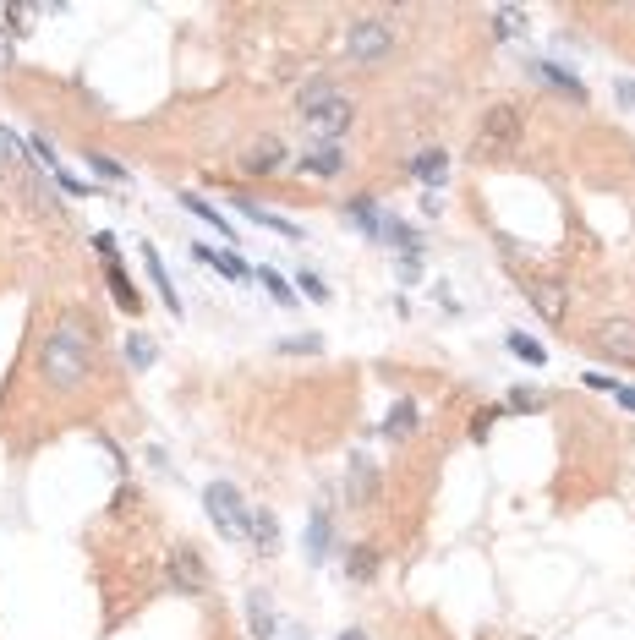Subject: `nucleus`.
<instances>
[{
	"label": "nucleus",
	"instance_id": "9",
	"mask_svg": "<svg viewBox=\"0 0 635 640\" xmlns=\"http://www.w3.org/2000/svg\"><path fill=\"white\" fill-rule=\"evenodd\" d=\"M187 252H192V258H198V263H209L214 274H225V279H247V274H252V263L241 258L236 247H225V252H219V247H209V241H192Z\"/></svg>",
	"mask_w": 635,
	"mask_h": 640
},
{
	"label": "nucleus",
	"instance_id": "21",
	"mask_svg": "<svg viewBox=\"0 0 635 640\" xmlns=\"http://www.w3.org/2000/svg\"><path fill=\"white\" fill-rule=\"evenodd\" d=\"M105 285H110V296H115V307H121V312H143V290L121 274V263H105Z\"/></svg>",
	"mask_w": 635,
	"mask_h": 640
},
{
	"label": "nucleus",
	"instance_id": "1",
	"mask_svg": "<svg viewBox=\"0 0 635 640\" xmlns=\"http://www.w3.org/2000/svg\"><path fill=\"white\" fill-rule=\"evenodd\" d=\"M88 372H94V334H88V323L77 318V312H66L39 345V378L50 383V389L72 394Z\"/></svg>",
	"mask_w": 635,
	"mask_h": 640
},
{
	"label": "nucleus",
	"instance_id": "18",
	"mask_svg": "<svg viewBox=\"0 0 635 640\" xmlns=\"http://www.w3.org/2000/svg\"><path fill=\"white\" fill-rule=\"evenodd\" d=\"M247 630H252V640H274V630H280V613L269 608L263 591H252V597H247Z\"/></svg>",
	"mask_w": 635,
	"mask_h": 640
},
{
	"label": "nucleus",
	"instance_id": "33",
	"mask_svg": "<svg viewBox=\"0 0 635 640\" xmlns=\"http://www.w3.org/2000/svg\"><path fill=\"white\" fill-rule=\"evenodd\" d=\"M33 159H39V165H44V176H61V154H55V143H50V137H33Z\"/></svg>",
	"mask_w": 635,
	"mask_h": 640
},
{
	"label": "nucleus",
	"instance_id": "32",
	"mask_svg": "<svg viewBox=\"0 0 635 640\" xmlns=\"http://www.w3.org/2000/svg\"><path fill=\"white\" fill-rule=\"evenodd\" d=\"M296 296H302V301H329V279L313 274V269H302V274H296Z\"/></svg>",
	"mask_w": 635,
	"mask_h": 640
},
{
	"label": "nucleus",
	"instance_id": "4",
	"mask_svg": "<svg viewBox=\"0 0 635 640\" xmlns=\"http://www.w3.org/2000/svg\"><path fill=\"white\" fill-rule=\"evenodd\" d=\"M400 50V28L395 22H384V17H367V22H356L351 33H345V55L351 61H384V55H395Z\"/></svg>",
	"mask_w": 635,
	"mask_h": 640
},
{
	"label": "nucleus",
	"instance_id": "16",
	"mask_svg": "<svg viewBox=\"0 0 635 640\" xmlns=\"http://www.w3.org/2000/svg\"><path fill=\"white\" fill-rule=\"evenodd\" d=\"M176 197H181V208H187V214H198L203 225H214L219 236H230V247H236V225H230V214H219V208L209 203V197H203V192H187V186H181Z\"/></svg>",
	"mask_w": 635,
	"mask_h": 640
},
{
	"label": "nucleus",
	"instance_id": "34",
	"mask_svg": "<svg viewBox=\"0 0 635 640\" xmlns=\"http://www.w3.org/2000/svg\"><path fill=\"white\" fill-rule=\"evenodd\" d=\"M329 93H334V88H329V77H313V83H307L302 93H296V104H302V115L313 110V104H323V99H329Z\"/></svg>",
	"mask_w": 635,
	"mask_h": 640
},
{
	"label": "nucleus",
	"instance_id": "41",
	"mask_svg": "<svg viewBox=\"0 0 635 640\" xmlns=\"http://www.w3.org/2000/svg\"><path fill=\"white\" fill-rule=\"evenodd\" d=\"M614 93H619V104H625V110H635V83H614Z\"/></svg>",
	"mask_w": 635,
	"mask_h": 640
},
{
	"label": "nucleus",
	"instance_id": "44",
	"mask_svg": "<svg viewBox=\"0 0 635 640\" xmlns=\"http://www.w3.org/2000/svg\"><path fill=\"white\" fill-rule=\"evenodd\" d=\"M340 640H367V635H362V630H345V635H340Z\"/></svg>",
	"mask_w": 635,
	"mask_h": 640
},
{
	"label": "nucleus",
	"instance_id": "22",
	"mask_svg": "<svg viewBox=\"0 0 635 640\" xmlns=\"http://www.w3.org/2000/svg\"><path fill=\"white\" fill-rule=\"evenodd\" d=\"M236 203V214H247L252 225H263V230H280V236H302V225H291V219H280V214H269L263 203H252V197H230Z\"/></svg>",
	"mask_w": 635,
	"mask_h": 640
},
{
	"label": "nucleus",
	"instance_id": "10",
	"mask_svg": "<svg viewBox=\"0 0 635 640\" xmlns=\"http://www.w3.org/2000/svg\"><path fill=\"white\" fill-rule=\"evenodd\" d=\"M406 176H411V181H422L427 192H438V186L449 181V154H444V148H422V154H411Z\"/></svg>",
	"mask_w": 635,
	"mask_h": 640
},
{
	"label": "nucleus",
	"instance_id": "38",
	"mask_svg": "<svg viewBox=\"0 0 635 640\" xmlns=\"http://www.w3.org/2000/svg\"><path fill=\"white\" fill-rule=\"evenodd\" d=\"M400 279H406V285H411V279H422V258H400Z\"/></svg>",
	"mask_w": 635,
	"mask_h": 640
},
{
	"label": "nucleus",
	"instance_id": "12",
	"mask_svg": "<svg viewBox=\"0 0 635 640\" xmlns=\"http://www.w3.org/2000/svg\"><path fill=\"white\" fill-rule=\"evenodd\" d=\"M351 482H345V498H351V504H373L378 498V465L367 460V455H351Z\"/></svg>",
	"mask_w": 635,
	"mask_h": 640
},
{
	"label": "nucleus",
	"instance_id": "31",
	"mask_svg": "<svg viewBox=\"0 0 635 640\" xmlns=\"http://www.w3.org/2000/svg\"><path fill=\"white\" fill-rule=\"evenodd\" d=\"M22 165H28V159H22V143L6 132V126H0V170H6V176H17Z\"/></svg>",
	"mask_w": 635,
	"mask_h": 640
},
{
	"label": "nucleus",
	"instance_id": "29",
	"mask_svg": "<svg viewBox=\"0 0 635 640\" xmlns=\"http://www.w3.org/2000/svg\"><path fill=\"white\" fill-rule=\"evenodd\" d=\"M493 28H499L504 39H526V11L521 6H499L493 11Z\"/></svg>",
	"mask_w": 635,
	"mask_h": 640
},
{
	"label": "nucleus",
	"instance_id": "5",
	"mask_svg": "<svg viewBox=\"0 0 635 640\" xmlns=\"http://www.w3.org/2000/svg\"><path fill=\"white\" fill-rule=\"evenodd\" d=\"M165 575H170V591H187V597H203V591H209V564H203V553L192 548V542L165 558Z\"/></svg>",
	"mask_w": 635,
	"mask_h": 640
},
{
	"label": "nucleus",
	"instance_id": "20",
	"mask_svg": "<svg viewBox=\"0 0 635 640\" xmlns=\"http://www.w3.org/2000/svg\"><path fill=\"white\" fill-rule=\"evenodd\" d=\"M247 542H252V548H258L263 558H274V553H280V526H274V515H269V509H252Z\"/></svg>",
	"mask_w": 635,
	"mask_h": 640
},
{
	"label": "nucleus",
	"instance_id": "17",
	"mask_svg": "<svg viewBox=\"0 0 635 640\" xmlns=\"http://www.w3.org/2000/svg\"><path fill=\"white\" fill-rule=\"evenodd\" d=\"M329 548H334V520L318 509V515L307 520V531H302V553H307V564H323Z\"/></svg>",
	"mask_w": 635,
	"mask_h": 640
},
{
	"label": "nucleus",
	"instance_id": "14",
	"mask_svg": "<svg viewBox=\"0 0 635 640\" xmlns=\"http://www.w3.org/2000/svg\"><path fill=\"white\" fill-rule=\"evenodd\" d=\"M296 170H307V176H318V181H340V176H345V148H340V143H323V148H313V154H307Z\"/></svg>",
	"mask_w": 635,
	"mask_h": 640
},
{
	"label": "nucleus",
	"instance_id": "40",
	"mask_svg": "<svg viewBox=\"0 0 635 640\" xmlns=\"http://www.w3.org/2000/svg\"><path fill=\"white\" fill-rule=\"evenodd\" d=\"M493 416H499V411H482V416H477V422H471V438H488V427H493Z\"/></svg>",
	"mask_w": 635,
	"mask_h": 640
},
{
	"label": "nucleus",
	"instance_id": "27",
	"mask_svg": "<svg viewBox=\"0 0 635 640\" xmlns=\"http://www.w3.org/2000/svg\"><path fill=\"white\" fill-rule=\"evenodd\" d=\"M126 362H132L137 372H148V367L159 362V345L148 340V334H126Z\"/></svg>",
	"mask_w": 635,
	"mask_h": 640
},
{
	"label": "nucleus",
	"instance_id": "15",
	"mask_svg": "<svg viewBox=\"0 0 635 640\" xmlns=\"http://www.w3.org/2000/svg\"><path fill=\"white\" fill-rule=\"evenodd\" d=\"M345 219H351V225L362 230L367 241H384V219H389V214L373 203V197H351V203H345Z\"/></svg>",
	"mask_w": 635,
	"mask_h": 640
},
{
	"label": "nucleus",
	"instance_id": "25",
	"mask_svg": "<svg viewBox=\"0 0 635 640\" xmlns=\"http://www.w3.org/2000/svg\"><path fill=\"white\" fill-rule=\"evenodd\" d=\"M258 279H263V290H269V301H274V307H302V296H296V285H291L285 274L258 269Z\"/></svg>",
	"mask_w": 635,
	"mask_h": 640
},
{
	"label": "nucleus",
	"instance_id": "19",
	"mask_svg": "<svg viewBox=\"0 0 635 640\" xmlns=\"http://www.w3.org/2000/svg\"><path fill=\"white\" fill-rule=\"evenodd\" d=\"M143 269H148V279H154V290H159V301H165L170 312L181 318V296H176V285H170V274H165V258H159L154 247L143 241Z\"/></svg>",
	"mask_w": 635,
	"mask_h": 640
},
{
	"label": "nucleus",
	"instance_id": "37",
	"mask_svg": "<svg viewBox=\"0 0 635 640\" xmlns=\"http://www.w3.org/2000/svg\"><path fill=\"white\" fill-rule=\"evenodd\" d=\"M94 252H99L105 263H115V236H110V230H99V236H94Z\"/></svg>",
	"mask_w": 635,
	"mask_h": 640
},
{
	"label": "nucleus",
	"instance_id": "2",
	"mask_svg": "<svg viewBox=\"0 0 635 640\" xmlns=\"http://www.w3.org/2000/svg\"><path fill=\"white\" fill-rule=\"evenodd\" d=\"M203 509H209V520L225 537H236V542H247V526H252V509H247V498H241V487H230V482H209L203 487Z\"/></svg>",
	"mask_w": 635,
	"mask_h": 640
},
{
	"label": "nucleus",
	"instance_id": "35",
	"mask_svg": "<svg viewBox=\"0 0 635 640\" xmlns=\"http://www.w3.org/2000/svg\"><path fill=\"white\" fill-rule=\"evenodd\" d=\"M510 411H521V416H531V411H548V394H531V389H515V394H510Z\"/></svg>",
	"mask_w": 635,
	"mask_h": 640
},
{
	"label": "nucleus",
	"instance_id": "26",
	"mask_svg": "<svg viewBox=\"0 0 635 640\" xmlns=\"http://www.w3.org/2000/svg\"><path fill=\"white\" fill-rule=\"evenodd\" d=\"M88 170H99V181H115V186H126V181H132V170H126L121 165V159H110V154H99V148H88Z\"/></svg>",
	"mask_w": 635,
	"mask_h": 640
},
{
	"label": "nucleus",
	"instance_id": "28",
	"mask_svg": "<svg viewBox=\"0 0 635 640\" xmlns=\"http://www.w3.org/2000/svg\"><path fill=\"white\" fill-rule=\"evenodd\" d=\"M345 575H351V580H373L378 575V553L373 548H351V553H345Z\"/></svg>",
	"mask_w": 635,
	"mask_h": 640
},
{
	"label": "nucleus",
	"instance_id": "23",
	"mask_svg": "<svg viewBox=\"0 0 635 640\" xmlns=\"http://www.w3.org/2000/svg\"><path fill=\"white\" fill-rule=\"evenodd\" d=\"M417 422H422V416H417V405H411V400H395V405H389V416H384V427H378V433H384V438H411V433H417Z\"/></svg>",
	"mask_w": 635,
	"mask_h": 640
},
{
	"label": "nucleus",
	"instance_id": "8",
	"mask_svg": "<svg viewBox=\"0 0 635 640\" xmlns=\"http://www.w3.org/2000/svg\"><path fill=\"white\" fill-rule=\"evenodd\" d=\"M592 345L608 356H625V362H635V318H603L592 329Z\"/></svg>",
	"mask_w": 635,
	"mask_h": 640
},
{
	"label": "nucleus",
	"instance_id": "30",
	"mask_svg": "<svg viewBox=\"0 0 635 640\" xmlns=\"http://www.w3.org/2000/svg\"><path fill=\"white\" fill-rule=\"evenodd\" d=\"M274 351H280V356H318L323 340H318V334H285V340H274Z\"/></svg>",
	"mask_w": 635,
	"mask_h": 640
},
{
	"label": "nucleus",
	"instance_id": "7",
	"mask_svg": "<svg viewBox=\"0 0 635 640\" xmlns=\"http://www.w3.org/2000/svg\"><path fill=\"white\" fill-rule=\"evenodd\" d=\"M526 72L537 77L542 88H553V93H564V99H581V104H586V83L570 72V66L548 61V55H531V61H526Z\"/></svg>",
	"mask_w": 635,
	"mask_h": 640
},
{
	"label": "nucleus",
	"instance_id": "11",
	"mask_svg": "<svg viewBox=\"0 0 635 640\" xmlns=\"http://www.w3.org/2000/svg\"><path fill=\"white\" fill-rule=\"evenodd\" d=\"M526 296H531V307H542V318H548V323L564 318V285H559V279L526 274Z\"/></svg>",
	"mask_w": 635,
	"mask_h": 640
},
{
	"label": "nucleus",
	"instance_id": "6",
	"mask_svg": "<svg viewBox=\"0 0 635 640\" xmlns=\"http://www.w3.org/2000/svg\"><path fill=\"white\" fill-rule=\"evenodd\" d=\"M351 121H356V104L345 99V93H329L323 104L307 110V126H313V137H323V143H340Z\"/></svg>",
	"mask_w": 635,
	"mask_h": 640
},
{
	"label": "nucleus",
	"instance_id": "36",
	"mask_svg": "<svg viewBox=\"0 0 635 640\" xmlns=\"http://www.w3.org/2000/svg\"><path fill=\"white\" fill-rule=\"evenodd\" d=\"M581 383H586V389H597V394H614V389H619L608 372H581Z\"/></svg>",
	"mask_w": 635,
	"mask_h": 640
},
{
	"label": "nucleus",
	"instance_id": "39",
	"mask_svg": "<svg viewBox=\"0 0 635 640\" xmlns=\"http://www.w3.org/2000/svg\"><path fill=\"white\" fill-rule=\"evenodd\" d=\"M50 181H61V186H66V192H72V197H83V192H88V181H77V176H66V170H61V176H50Z\"/></svg>",
	"mask_w": 635,
	"mask_h": 640
},
{
	"label": "nucleus",
	"instance_id": "42",
	"mask_svg": "<svg viewBox=\"0 0 635 640\" xmlns=\"http://www.w3.org/2000/svg\"><path fill=\"white\" fill-rule=\"evenodd\" d=\"M614 400L625 405V411H635V389H625V383H619V389H614Z\"/></svg>",
	"mask_w": 635,
	"mask_h": 640
},
{
	"label": "nucleus",
	"instance_id": "3",
	"mask_svg": "<svg viewBox=\"0 0 635 640\" xmlns=\"http://www.w3.org/2000/svg\"><path fill=\"white\" fill-rule=\"evenodd\" d=\"M521 104H493L488 115H482V132H477V159H499V154H510L515 143H521Z\"/></svg>",
	"mask_w": 635,
	"mask_h": 640
},
{
	"label": "nucleus",
	"instance_id": "13",
	"mask_svg": "<svg viewBox=\"0 0 635 640\" xmlns=\"http://www.w3.org/2000/svg\"><path fill=\"white\" fill-rule=\"evenodd\" d=\"M280 165H285V143H280V137H258V143L247 148V159H241L247 176H274Z\"/></svg>",
	"mask_w": 635,
	"mask_h": 640
},
{
	"label": "nucleus",
	"instance_id": "43",
	"mask_svg": "<svg viewBox=\"0 0 635 640\" xmlns=\"http://www.w3.org/2000/svg\"><path fill=\"white\" fill-rule=\"evenodd\" d=\"M11 61V33H0V66Z\"/></svg>",
	"mask_w": 635,
	"mask_h": 640
},
{
	"label": "nucleus",
	"instance_id": "24",
	"mask_svg": "<svg viewBox=\"0 0 635 640\" xmlns=\"http://www.w3.org/2000/svg\"><path fill=\"white\" fill-rule=\"evenodd\" d=\"M504 345H510V356H515V362H526V367H542V362H548V345H537V334H521V329H515Z\"/></svg>",
	"mask_w": 635,
	"mask_h": 640
}]
</instances>
